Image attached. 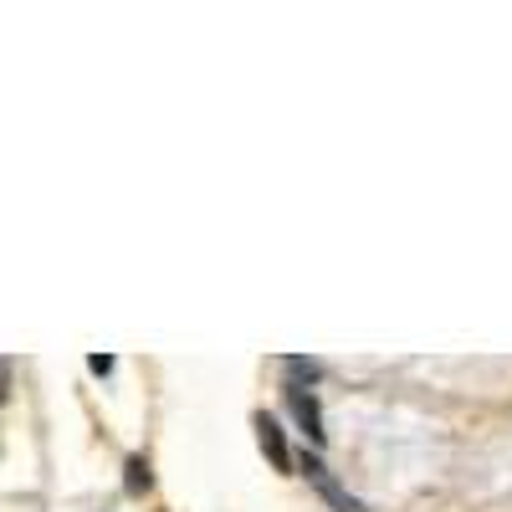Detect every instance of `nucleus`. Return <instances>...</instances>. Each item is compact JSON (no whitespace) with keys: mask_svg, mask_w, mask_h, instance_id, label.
<instances>
[{"mask_svg":"<svg viewBox=\"0 0 512 512\" xmlns=\"http://www.w3.org/2000/svg\"><path fill=\"white\" fill-rule=\"evenodd\" d=\"M303 477H308V482H313V487L323 492V502H328L333 512H369V507H364L359 497H349V487H338V477L328 472L323 461H303Z\"/></svg>","mask_w":512,"mask_h":512,"instance_id":"obj_1","label":"nucleus"},{"mask_svg":"<svg viewBox=\"0 0 512 512\" xmlns=\"http://www.w3.org/2000/svg\"><path fill=\"white\" fill-rule=\"evenodd\" d=\"M287 405H292L297 425L308 431V441H318V446H323V415H318V400H313V395H303V384H287Z\"/></svg>","mask_w":512,"mask_h":512,"instance_id":"obj_2","label":"nucleus"},{"mask_svg":"<svg viewBox=\"0 0 512 512\" xmlns=\"http://www.w3.org/2000/svg\"><path fill=\"white\" fill-rule=\"evenodd\" d=\"M256 441H262V451L272 456L277 472H287L292 456H287V441H282V431H277V420H272V415H256Z\"/></svg>","mask_w":512,"mask_h":512,"instance_id":"obj_3","label":"nucleus"},{"mask_svg":"<svg viewBox=\"0 0 512 512\" xmlns=\"http://www.w3.org/2000/svg\"><path fill=\"white\" fill-rule=\"evenodd\" d=\"M144 487H149V461L134 456V461H128V492H144Z\"/></svg>","mask_w":512,"mask_h":512,"instance_id":"obj_4","label":"nucleus"},{"mask_svg":"<svg viewBox=\"0 0 512 512\" xmlns=\"http://www.w3.org/2000/svg\"><path fill=\"white\" fill-rule=\"evenodd\" d=\"M88 369H93V374H113V359H108V354H93Z\"/></svg>","mask_w":512,"mask_h":512,"instance_id":"obj_5","label":"nucleus"}]
</instances>
